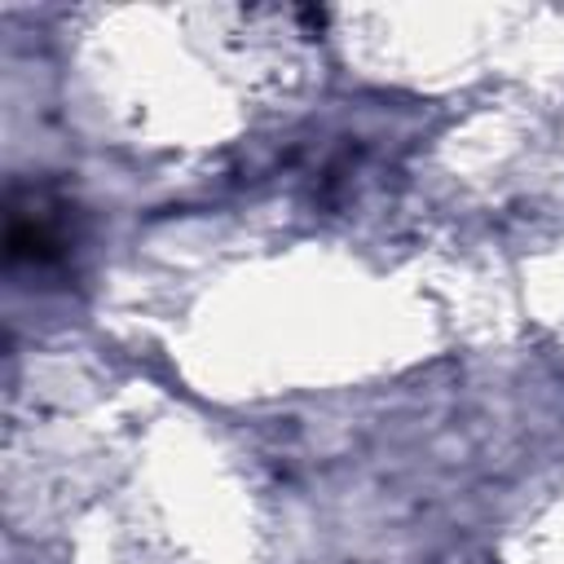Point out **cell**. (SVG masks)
Instances as JSON below:
<instances>
[{
  "instance_id": "6da1fadb",
  "label": "cell",
  "mask_w": 564,
  "mask_h": 564,
  "mask_svg": "<svg viewBox=\"0 0 564 564\" xmlns=\"http://www.w3.org/2000/svg\"><path fill=\"white\" fill-rule=\"evenodd\" d=\"M79 247V212L57 185H13L4 207V256L13 269H62Z\"/></svg>"
}]
</instances>
